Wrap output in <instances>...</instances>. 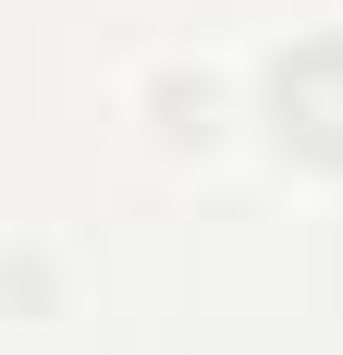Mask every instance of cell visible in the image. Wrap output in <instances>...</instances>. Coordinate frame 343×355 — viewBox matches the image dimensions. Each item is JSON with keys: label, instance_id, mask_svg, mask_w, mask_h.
<instances>
[{"label": "cell", "instance_id": "obj_1", "mask_svg": "<svg viewBox=\"0 0 343 355\" xmlns=\"http://www.w3.org/2000/svg\"><path fill=\"white\" fill-rule=\"evenodd\" d=\"M270 135L319 172H343V37H307L270 62Z\"/></svg>", "mask_w": 343, "mask_h": 355}]
</instances>
